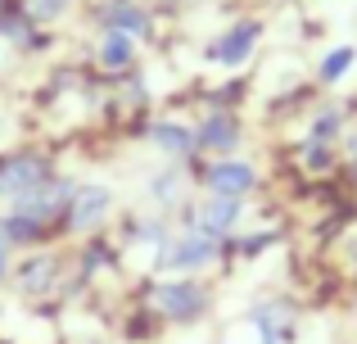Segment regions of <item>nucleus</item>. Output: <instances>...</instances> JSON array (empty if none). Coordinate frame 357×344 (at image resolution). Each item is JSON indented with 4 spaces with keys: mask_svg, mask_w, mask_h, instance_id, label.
Listing matches in <instances>:
<instances>
[{
    "mask_svg": "<svg viewBox=\"0 0 357 344\" xmlns=\"http://www.w3.org/2000/svg\"><path fill=\"white\" fill-rule=\"evenodd\" d=\"M154 308L163 313L167 322H181V327H190V322H199L204 313L213 308V294L204 281H195V276H167V281L154 285Z\"/></svg>",
    "mask_w": 357,
    "mask_h": 344,
    "instance_id": "obj_1",
    "label": "nucleus"
},
{
    "mask_svg": "<svg viewBox=\"0 0 357 344\" xmlns=\"http://www.w3.org/2000/svg\"><path fill=\"white\" fill-rule=\"evenodd\" d=\"M208 263H218V240L199 236L195 227H185L181 236H167V245L158 249V267L172 276H195Z\"/></svg>",
    "mask_w": 357,
    "mask_h": 344,
    "instance_id": "obj_2",
    "label": "nucleus"
},
{
    "mask_svg": "<svg viewBox=\"0 0 357 344\" xmlns=\"http://www.w3.org/2000/svg\"><path fill=\"white\" fill-rule=\"evenodd\" d=\"M73 190H77V186L63 181V177H45L41 186H32V190H23L18 200H9V204H14L9 213H23V218L41 222V227H45V222H63V209H68Z\"/></svg>",
    "mask_w": 357,
    "mask_h": 344,
    "instance_id": "obj_3",
    "label": "nucleus"
},
{
    "mask_svg": "<svg viewBox=\"0 0 357 344\" xmlns=\"http://www.w3.org/2000/svg\"><path fill=\"white\" fill-rule=\"evenodd\" d=\"M109 209H114V190L109 186H77L68 200V209H63V231H73V236H86V231H96L100 222L109 218Z\"/></svg>",
    "mask_w": 357,
    "mask_h": 344,
    "instance_id": "obj_4",
    "label": "nucleus"
},
{
    "mask_svg": "<svg viewBox=\"0 0 357 344\" xmlns=\"http://www.w3.org/2000/svg\"><path fill=\"white\" fill-rule=\"evenodd\" d=\"M45 177H54V172L41 154H5L0 159V200H18L23 190L41 186Z\"/></svg>",
    "mask_w": 357,
    "mask_h": 344,
    "instance_id": "obj_5",
    "label": "nucleus"
},
{
    "mask_svg": "<svg viewBox=\"0 0 357 344\" xmlns=\"http://www.w3.org/2000/svg\"><path fill=\"white\" fill-rule=\"evenodd\" d=\"M204 181H208V195H218V200H244L258 186V168L244 159H218Z\"/></svg>",
    "mask_w": 357,
    "mask_h": 344,
    "instance_id": "obj_6",
    "label": "nucleus"
},
{
    "mask_svg": "<svg viewBox=\"0 0 357 344\" xmlns=\"http://www.w3.org/2000/svg\"><path fill=\"white\" fill-rule=\"evenodd\" d=\"M240 204L244 200H218V195H208V200L190 213V227L199 231V236H208V240H227L231 231H236L240 213H244Z\"/></svg>",
    "mask_w": 357,
    "mask_h": 344,
    "instance_id": "obj_7",
    "label": "nucleus"
},
{
    "mask_svg": "<svg viewBox=\"0 0 357 344\" xmlns=\"http://www.w3.org/2000/svg\"><path fill=\"white\" fill-rule=\"evenodd\" d=\"M258 36H262V27L253 23V18H240V23H231L227 32H222L218 41H213L208 59H218V63H227V68H236V63H244V59L253 54Z\"/></svg>",
    "mask_w": 357,
    "mask_h": 344,
    "instance_id": "obj_8",
    "label": "nucleus"
},
{
    "mask_svg": "<svg viewBox=\"0 0 357 344\" xmlns=\"http://www.w3.org/2000/svg\"><path fill=\"white\" fill-rule=\"evenodd\" d=\"M54 276H59V258L54 254H32L23 267H18V290L32 299V294H45L54 285Z\"/></svg>",
    "mask_w": 357,
    "mask_h": 344,
    "instance_id": "obj_9",
    "label": "nucleus"
},
{
    "mask_svg": "<svg viewBox=\"0 0 357 344\" xmlns=\"http://www.w3.org/2000/svg\"><path fill=\"white\" fill-rule=\"evenodd\" d=\"M195 136H199V145H204V150L231 154V150L240 145V123H236L231 114H213V118H208V123H204Z\"/></svg>",
    "mask_w": 357,
    "mask_h": 344,
    "instance_id": "obj_10",
    "label": "nucleus"
},
{
    "mask_svg": "<svg viewBox=\"0 0 357 344\" xmlns=\"http://www.w3.org/2000/svg\"><path fill=\"white\" fill-rule=\"evenodd\" d=\"M149 141H154L163 154H172V159H185V154H195L199 136H195L190 127H181V123H154L149 127Z\"/></svg>",
    "mask_w": 357,
    "mask_h": 344,
    "instance_id": "obj_11",
    "label": "nucleus"
},
{
    "mask_svg": "<svg viewBox=\"0 0 357 344\" xmlns=\"http://www.w3.org/2000/svg\"><path fill=\"white\" fill-rule=\"evenodd\" d=\"M105 23L114 27V32H127V36H149V14L140 5H127V0L105 5Z\"/></svg>",
    "mask_w": 357,
    "mask_h": 344,
    "instance_id": "obj_12",
    "label": "nucleus"
},
{
    "mask_svg": "<svg viewBox=\"0 0 357 344\" xmlns=\"http://www.w3.org/2000/svg\"><path fill=\"white\" fill-rule=\"evenodd\" d=\"M131 59H136V45H131V36L109 27L105 41H100V63H105V68H127Z\"/></svg>",
    "mask_w": 357,
    "mask_h": 344,
    "instance_id": "obj_13",
    "label": "nucleus"
},
{
    "mask_svg": "<svg viewBox=\"0 0 357 344\" xmlns=\"http://www.w3.org/2000/svg\"><path fill=\"white\" fill-rule=\"evenodd\" d=\"M353 59H357L353 45H335V50L321 59V68H317V73H321V82H344V73L353 68Z\"/></svg>",
    "mask_w": 357,
    "mask_h": 344,
    "instance_id": "obj_14",
    "label": "nucleus"
},
{
    "mask_svg": "<svg viewBox=\"0 0 357 344\" xmlns=\"http://www.w3.org/2000/svg\"><path fill=\"white\" fill-rule=\"evenodd\" d=\"M5 231H9V240H14V245H36V240H41V222H32V218H23V213H5Z\"/></svg>",
    "mask_w": 357,
    "mask_h": 344,
    "instance_id": "obj_15",
    "label": "nucleus"
},
{
    "mask_svg": "<svg viewBox=\"0 0 357 344\" xmlns=\"http://www.w3.org/2000/svg\"><path fill=\"white\" fill-rule=\"evenodd\" d=\"M27 18H32V23H54V18H63L73 9V0H27Z\"/></svg>",
    "mask_w": 357,
    "mask_h": 344,
    "instance_id": "obj_16",
    "label": "nucleus"
},
{
    "mask_svg": "<svg viewBox=\"0 0 357 344\" xmlns=\"http://www.w3.org/2000/svg\"><path fill=\"white\" fill-rule=\"evenodd\" d=\"M335 163V150L326 141H307V150H303V168H312V172H321V168H331Z\"/></svg>",
    "mask_w": 357,
    "mask_h": 344,
    "instance_id": "obj_17",
    "label": "nucleus"
},
{
    "mask_svg": "<svg viewBox=\"0 0 357 344\" xmlns=\"http://www.w3.org/2000/svg\"><path fill=\"white\" fill-rule=\"evenodd\" d=\"M335 136H340V109H326V114H317V123H312V141H326V145H331Z\"/></svg>",
    "mask_w": 357,
    "mask_h": 344,
    "instance_id": "obj_18",
    "label": "nucleus"
},
{
    "mask_svg": "<svg viewBox=\"0 0 357 344\" xmlns=\"http://www.w3.org/2000/svg\"><path fill=\"white\" fill-rule=\"evenodd\" d=\"M176 190H181V177H176V172H163V177H154V190H149V195H154L158 204H172Z\"/></svg>",
    "mask_w": 357,
    "mask_h": 344,
    "instance_id": "obj_19",
    "label": "nucleus"
},
{
    "mask_svg": "<svg viewBox=\"0 0 357 344\" xmlns=\"http://www.w3.org/2000/svg\"><path fill=\"white\" fill-rule=\"evenodd\" d=\"M9 249H14V240H9L5 222H0V281H5V276H9Z\"/></svg>",
    "mask_w": 357,
    "mask_h": 344,
    "instance_id": "obj_20",
    "label": "nucleus"
},
{
    "mask_svg": "<svg viewBox=\"0 0 357 344\" xmlns=\"http://www.w3.org/2000/svg\"><path fill=\"white\" fill-rule=\"evenodd\" d=\"M353 177H357V145H353Z\"/></svg>",
    "mask_w": 357,
    "mask_h": 344,
    "instance_id": "obj_21",
    "label": "nucleus"
},
{
    "mask_svg": "<svg viewBox=\"0 0 357 344\" xmlns=\"http://www.w3.org/2000/svg\"><path fill=\"white\" fill-rule=\"evenodd\" d=\"M262 344H276V340H262Z\"/></svg>",
    "mask_w": 357,
    "mask_h": 344,
    "instance_id": "obj_22",
    "label": "nucleus"
}]
</instances>
